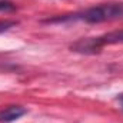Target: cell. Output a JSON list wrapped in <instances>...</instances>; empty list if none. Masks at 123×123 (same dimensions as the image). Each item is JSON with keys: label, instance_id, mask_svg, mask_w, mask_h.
<instances>
[{"label": "cell", "instance_id": "obj_1", "mask_svg": "<svg viewBox=\"0 0 123 123\" xmlns=\"http://www.w3.org/2000/svg\"><path fill=\"white\" fill-rule=\"evenodd\" d=\"M123 16V4L122 3H105L100 6L90 7L79 14H74L73 17H60V19H52L49 22H63L67 19H80L86 23H102L106 20H113Z\"/></svg>", "mask_w": 123, "mask_h": 123}, {"label": "cell", "instance_id": "obj_2", "mask_svg": "<svg viewBox=\"0 0 123 123\" xmlns=\"http://www.w3.org/2000/svg\"><path fill=\"white\" fill-rule=\"evenodd\" d=\"M25 113L26 110L22 106H7L0 110V122H13Z\"/></svg>", "mask_w": 123, "mask_h": 123}, {"label": "cell", "instance_id": "obj_3", "mask_svg": "<svg viewBox=\"0 0 123 123\" xmlns=\"http://www.w3.org/2000/svg\"><path fill=\"white\" fill-rule=\"evenodd\" d=\"M16 25H17V22H13V20H3V22H0V33L12 29Z\"/></svg>", "mask_w": 123, "mask_h": 123}, {"label": "cell", "instance_id": "obj_4", "mask_svg": "<svg viewBox=\"0 0 123 123\" xmlns=\"http://www.w3.org/2000/svg\"><path fill=\"white\" fill-rule=\"evenodd\" d=\"M16 7L10 1H0V12H14Z\"/></svg>", "mask_w": 123, "mask_h": 123}, {"label": "cell", "instance_id": "obj_5", "mask_svg": "<svg viewBox=\"0 0 123 123\" xmlns=\"http://www.w3.org/2000/svg\"><path fill=\"white\" fill-rule=\"evenodd\" d=\"M117 100H119V103H120V106H122V109H123V93L117 96Z\"/></svg>", "mask_w": 123, "mask_h": 123}]
</instances>
